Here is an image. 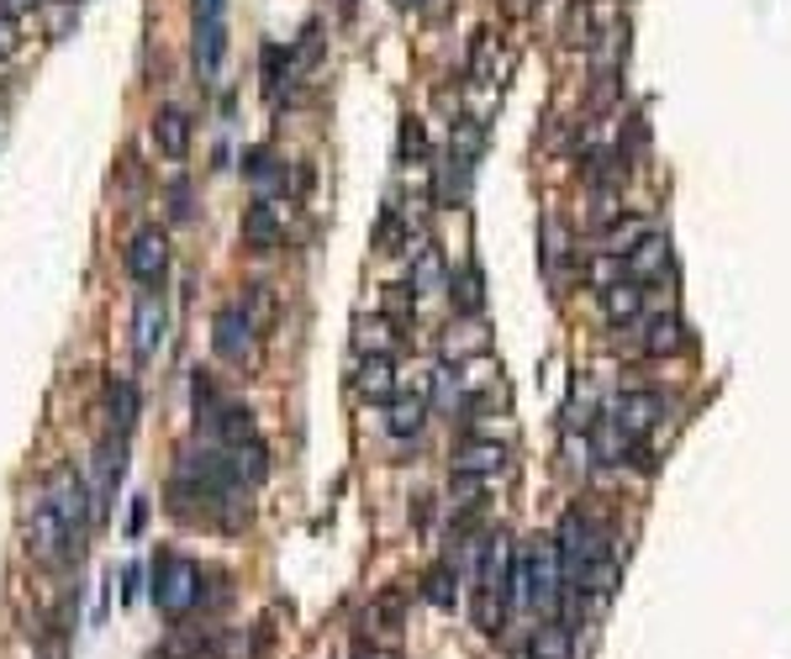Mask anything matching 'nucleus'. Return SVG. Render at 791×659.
<instances>
[{"instance_id": "f257e3e1", "label": "nucleus", "mask_w": 791, "mask_h": 659, "mask_svg": "<svg viewBox=\"0 0 791 659\" xmlns=\"http://www.w3.org/2000/svg\"><path fill=\"white\" fill-rule=\"evenodd\" d=\"M196 590H201V564L196 559L174 555V549L153 559V607L164 618H185L196 607Z\"/></svg>"}, {"instance_id": "f03ea898", "label": "nucleus", "mask_w": 791, "mask_h": 659, "mask_svg": "<svg viewBox=\"0 0 791 659\" xmlns=\"http://www.w3.org/2000/svg\"><path fill=\"white\" fill-rule=\"evenodd\" d=\"M190 16H196V74L217 79L227 59V0H190Z\"/></svg>"}, {"instance_id": "7ed1b4c3", "label": "nucleus", "mask_w": 791, "mask_h": 659, "mask_svg": "<svg viewBox=\"0 0 791 659\" xmlns=\"http://www.w3.org/2000/svg\"><path fill=\"white\" fill-rule=\"evenodd\" d=\"M211 348H217L222 364H248V359H254V348H259V322L248 316L243 301H233V307H222V312L211 316Z\"/></svg>"}, {"instance_id": "20e7f679", "label": "nucleus", "mask_w": 791, "mask_h": 659, "mask_svg": "<svg viewBox=\"0 0 791 659\" xmlns=\"http://www.w3.org/2000/svg\"><path fill=\"white\" fill-rule=\"evenodd\" d=\"M122 264H127V275L138 279L143 290H159L164 275H170V238L159 227H138L127 253H122Z\"/></svg>"}, {"instance_id": "39448f33", "label": "nucleus", "mask_w": 791, "mask_h": 659, "mask_svg": "<svg viewBox=\"0 0 791 659\" xmlns=\"http://www.w3.org/2000/svg\"><path fill=\"white\" fill-rule=\"evenodd\" d=\"M27 555H37L42 564H53V559H70V527L59 518V507H53V496L42 490L33 507V518H27Z\"/></svg>"}, {"instance_id": "423d86ee", "label": "nucleus", "mask_w": 791, "mask_h": 659, "mask_svg": "<svg viewBox=\"0 0 791 659\" xmlns=\"http://www.w3.org/2000/svg\"><path fill=\"white\" fill-rule=\"evenodd\" d=\"M665 412H670V407H665V396H659V390H622L607 416H613L622 433L639 444L650 427H659V422H665Z\"/></svg>"}, {"instance_id": "0eeeda50", "label": "nucleus", "mask_w": 791, "mask_h": 659, "mask_svg": "<svg viewBox=\"0 0 791 659\" xmlns=\"http://www.w3.org/2000/svg\"><path fill=\"white\" fill-rule=\"evenodd\" d=\"M164 327H170V312H164V290H143L138 312H133V348L148 364L159 348H164Z\"/></svg>"}, {"instance_id": "6e6552de", "label": "nucleus", "mask_w": 791, "mask_h": 659, "mask_svg": "<svg viewBox=\"0 0 791 659\" xmlns=\"http://www.w3.org/2000/svg\"><path fill=\"white\" fill-rule=\"evenodd\" d=\"M243 244L254 248V253H275L285 244V216H280L275 201H254V207L243 211Z\"/></svg>"}, {"instance_id": "1a4fd4ad", "label": "nucleus", "mask_w": 791, "mask_h": 659, "mask_svg": "<svg viewBox=\"0 0 791 659\" xmlns=\"http://www.w3.org/2000/svg\"><path fill=\"white\" fill-rule=\"evenodd\" d=\"M454 470L459 475H502L507 470V444H496V438H465L454 449Z\"/></svg>"}, {"instance_id": "9d476101", "label": "nucleus", "mask_w": 791, "mask_h": 659, "mask_svg": "<svg viewBox=\"0 0 791 659\" xmlns=\"http://www.w3.org/2000/svg\"><path fill=\"white\" fill-rule=\"evenodd\" d=\"M670 270V238H659V233H650L644 244L633 248L628 259H622V275L633 279V285H644V279H659Z\"/></svg>"}, {"instance_id": "9b49d317", "label": "nucleus", "mask_w": 791, "mask_h": 659, "mask_svg": "<svg viewBox=\"0 0 791 659\" xmlns=\"http://www.w3.org/2000/svg\"><path fill=\"white\" fill-rule=\"evenodd\" d=\"M153 142H159L164 159H185V153H190V116H185L180 105H164V111L153 116Z\"/></svg>"}, {"instance_id": "f8f14e48", "label": "nucleus", "mask_w": 791, "mask_h": 659, "mask_svg": "<svg viewBox=\"0 0 791 659\" xmlns=\"http://www.w3.org/2000/svg\"><path fill=\"white\" fill-rule=\"evenodd\" d=\"M359 396H364V401H385V407H391V401H396V364H391V353H370V359H364V364H359Z\"/></svg>"}, {"instance_id": "ddd939ff", "label": "nucleus", "mask_w": 791, "mask_h": 659, "mask_svg": "<svg viewBox=\"0 0 791 659\" xmlns=\"http://www.w3.org/2000/svg\"><path fill=\"white\" fill-rule=\"evenodd\" d=\"M602 312H607V322H618V327H633L644 316V285L618 279L613 290H602Z\"/></svg>"}, {"instance_id": "4468645a", "label": "nucleus", "mask_w": 791, "mask_h": 659, "mask_svg": "<svg viewBox=\"0 0 791 659\" xmlns=\"http://www.w3.org/2000/svg\"><path fill=\"white\" fill-rule=\"evenodd\" d=\"M650 233H654V227L644 222V216H628V222H613V227H607V233L596 238V253H613V259H628V253H633V248L644 244Z\"/></svg>"}, {"instance_id": "2eb2a0df", "label": "nucleus", "mask_w": 791, "mask_h": 659, "mask_svg": "<svg viewBox=\"0 0 791 659\" xmlns=\"http://www.w3.org/2000/svg\"><path fill=\"white\" fill-rule=\"evenodd\" d=\"M539 259H544L549 275H559V270L570 264V233H565L559 216H544V222H539Z\"/></svg>"}, {"instance_id": "dca6fc26", "label": "nucleus", "mask_w": 791, "mask_h": 659, "mask_svg": "<svg viewBox=\"0 0 791 659\" xmlns=\"http://www.w3.org/2000/svg\"><path fill=\"white\" fill-rule=\"evenodd\" d=\"M691 338H687V327H681V316H654L650 322V333H644V353H654V359H665V353H681Z\"/></svg>"}, {"instance_id": "f3484780", "label": "nucleus", "mask_w": 791, "mask_h": 659, "mask_svg": "<svg viewBox=\"0 0 791 659\" xmlns=\"http://www.w3.org/2000/svg\"><path fill=\"white\" fill-rule=\"evenodd\" d=\"M448 301H454V312H465V316H481V307H485V279H481V270L470 264L459 279H448Z\"/></svg>"}, {"instance_id": "a211bd4d", "label": "nucleus", "mask_w": 791, "mask_h": 659, "mask_svg": "<svg viewBox=\"0 0 791 659\" xmlns=\"http://www.w3.org/2000/svg\"><path fill=\"white\" fill-rule=\"evenodd\" d=\"M422 422H428V401H422V396H396V401H391L385 427H391L396 438H412V433H422Z\"/></svg>"}, {"instance_id": "6ab92c4d", "label": "nucleus", "mask_w": 791, "mask_h": 659, "mask_svg": "<svg viewBox=\"0 0 791 659\" xmlns=\"http://www.w3.org/2000/svg\"><path fill=\"white\" fill-rule=\"evenodd\" d=\"M106 396H111V427H133L138 422V385L127 381V375H111V385H106Z\"/></svg>"}, {"instance_id": "aec40b11", "label": "nucleus", "mask_w": 791, "mask_h": 659, "mask_svg": "<svg viewBox=\"0 0 791 659\" xmlns=\"http://www.w3.org/2000/svg\"><path fill=\"white\" fill-rule=\"evenodd\" d=\"M613 586H618V555L607 549L602 559H591V570L581 575V590H585V596H596V601H607V596H613Z\"/></svg>"}, {"instance_id": "412c9836", "label": "nucleus", "mask_w": 791, "mask_h": 659, "mask_svg": "<svg viewBox=\"0 0 791 659\" xmlns=\"http://www.w3.org/2000/svg\"><path fill=\"white\" fill-rule=\"evenodd\" d=\"M533 659H570L576 655V644H570V627L565 623H549L533 633V649H528Z\"/></svg>"}, {"instance_id": "4be33fe9", "label": "nucleus", "mask_w": 791, "mask_h": 659, "mask_svg": "<svg viewBox=\"0 0 791 659\" xmlns=\"http://www.w3.org/2000/svg\"><path fill=\"white\" fill-rule=\"evenodd\" d=\"M422 596H428L433 607H454V601H459V575H454V564H433L428 581H422Z\"/></svg>"}, {"instance_id": "5701e85b", "label": "nucleus", "mask_w": 791, "mask_h": 659, "mask_svg": "<svg viewBox=\"0 0 791 659\" xmlns=\"http://www.w3.org/2000/svg\"><path fill=\"white\" fill-rule=\"evenodd\" d=\"M628 449H633V438L622 433L613 416H607V422L596 427V444H591V453H596V459H607V464H622V453H628Z\"/></svg>"}, {"instance_id": "b1692460", "label": "nucleus", "mask_w": 791, "mask_h": 659, "mask_svg": "<svg viewBox=\"0 0 791 659\" xmlns=\"http://www.w3.org/2000/svg\"><path fill=\"white\" fill-rule=\"evenodd\" d=\"M243 174H248L254 185H285V170L275 164L270 148H248V153H243Z\"/></svg>"}, {"instance_id": "393cba45", "label": "nucleus", "mask_w": 791, "mask_h": 659, "mask_svg": "<svg viewBox=\"0 0 791 659\" xmlns=\"http://www.w3.org/2000/svg\"><path fill=\"white\" fill-rule=\"evenodd\" d=\"M485 486H491V475H459V470H454L448 496H454V507H459V512H475V507H481V496H485Z\"/></svg>"}, {"instance_id": "a878e982", "label": "nucleus", "mask_w": 791, "mask_h": 659, "mask_svg": "<svg viewBox=\"0 0 791 659\" xmlns=\"http://www.w3.org/2000/svg\"><path fill=\"white\" fill-rule=\"evenodd\" d=\"M470 79H481V85L496 79V33H475V48H470Z\"/></svg>"}, {"instance_id": "bb28decb", "label": "nucleus", "mask_w": 791, "mask_h": 659, "mask_svg": "<svg viewBox=\"0 0 791 659\" xmlns=\"http://www.w3.org/2000/svg\"><path fill=\"white\" fill-rule=\"evenodd\" d=\"M438 285H444V259H438V248H422L412 270V290H438Z\"/></svg>"}, {"instance_id": "cd10ccee", "label": "nucleus", "mask_w": 791, "mask_h": 659, "mask_svg": "<svg viewBox=\"0 0 791 659\" xmlns=\"http://www.w3.org/2000/svg\"><path fill=\"white\" fill-rule=\"evenodd\" d=\"M227 596H233V590H227V575H222V570H201L196 607H201V612H211V607H227Z\"/></svg>"}, {"instance_id": "c85d7f7f", "label": "nucleus", "mask_w": 791, "mask_h": 659, "mask_svg": "<svg viewBox=\"0 0 791 659\" xmlns=\"http://www.w3.org/2000/svg\"><path fill=\"white\" fill-rule=\"evenodd\" d=\"M433 401L438 407H459L465 401V381L454 370H433Z\"/></svg>"}, {"instance_id": "c756f323", "label": "nucleus", "mask_w": 791, "mask_h": 659, "mask_svg": "<svg viewBox=\"0 0 791 659\" xmlns=\"http://www.w3.org/2000/svg\"><path fill=\"white\" fill-rule=\"evenodd\" d=\"M359 348H364V353H385V348H391V322H385V316L359 322Z\"/></svg>"}, {"instance_id": "7c9ffc66", "label": "nucleus", "mask_w": 791, "mask_h": 659, "mask_svg": "<svg viewBox=\"0 0 791 659\" xmlns=\"http://www.w3.org/2000/svg\"><path fill=\"white\" fill-rule=\"evenodd\" d=\"M585 275H591V285H602V290H613V285H618V279H622V259H613V253H596Z\"/></svg>"}, {"instance_id": "2f4dec72", "label": "nucleus", "mask_w": 791, "mask_h": 659, "mask_svg": "<svg viewBox=\"0 0 791 659\" xmlns=\"http://www.w3.org/2000/svg\"><path fill=\"white\" fill-rule=\"evenodd\" d=\"M170 216L174 222H190V216H196V207H190V179H185V174L170 179Z\"/></svg>"}, {"instance_id": "473e14b6", "label": "nucleus", "mask_w": 791, "mask_h": 659, "mask_svg": "<svg viewBox=\"0 0 791 659\" xmlns=\"http://www.w3.org/2000/svg\"><path fill=\"white\" fill-rule=\"evenodd\" d=\"M385 312H391V316H412L417 312V290H412V285H385Z\"/></svg>"}, {"instance_id": "72a5a7b5", "label": "nucleus", "mask_w": 791, "mask_h": 659, "mask_svg": "<svg viewBox=\"0 0 791 659\" xmlns=\"http://www.w3.org/2000/svg\"><path fill=\"white\" fill-rule=\"evenodd\" d=\"M422 148H428V138H422V122H417V116H407V122H401V153H407V159H422Z\"/></svg>"}, {"instance_id": "f704fd0d", "label": "nucleus", "mask_w": 791, "mask_h": 659, "mask_svg": "<svg viewBox=\"0 0 791 659\" xmlns=\"http://www.w3.org/2000/svg\"><path fill=\"white\" fill-rule=\"evenodd\" d=\"M280 59H285V53L270 42V48H264V85H270V96H280Z\"/></svg>"}, {"instance_id": "c9c22d12", "label": "nucleus", "mask_w": 791, "mask_h": 659, "mask_svg": "<svg viewBox=\"0 0 791 659\" xmlns=\"http://www.w3.org/2000/svg\"><path fill=\"white\" fill-rule=\"evenodd\" d=\"M11 53H16V16L0 11V59H11Z\"/></svg>"}, {"instance_id": "e433bc0d", "label": "nucleus", "mask_w": 791, "mask_h": 659, "mask_svg": "<svg viewBox=\"0 0 791 659\" xmlns=\"http://www.w3.org/2000/svg\"><path fill=\"white\" fill-rule=\"evenodd\" d=\"M148 522V496H133V518H127V538H138Z\"/></svg>"}, {"instance_id": "4c0bfd02", "label": "nucleus", "mask_w": 791, "mask_h": 659, "mask_svg": "<svg viewBox=\"0 0 791 659\" xmlns=\"http://www.w3.org/2000/svg\"><path fill=\"white\" fill-rule=\"evenodd\" d=\"M127 586H122V601H138V581H143V570L138 564H127V575H122Z\"/></svg>"}, {"instance_id": "58836bf2", "label": "nucleus", "mask_w": 791, "mask_h": 659, "mask_svg": "<svg viewBox=\"0 0 791 659\" xmlns=\"http://www.w3.org/2000/svg\"><path fill=\"white\" fill-rule=\"evenodd\" d=\"M27 5H37V0H0V11H5V16H16V11H27Z\"/></svg>"}, {"instance_id": "ea45409f", "label": "nucleus", "mask_w": 791, "mask_h": 659, "mask_svg": "<svg viewBox=\"0 0 791 659\" xmlns=\"http://www.w3.org/2000/svg\"><path fill=\"white\" fill-rule=\"evenodd\" d=\"M401 5H407V0H401Z\"/></svg>"}]
</instances>
